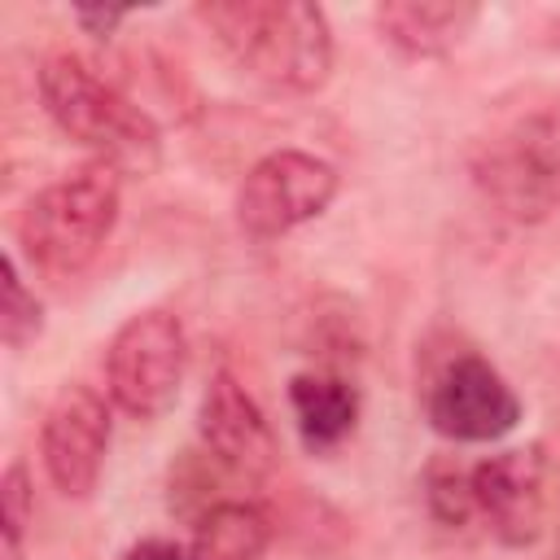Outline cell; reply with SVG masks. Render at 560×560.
<instances>
[{"instance_id":"cell-18","label":"cell","mask_w":560,"mask_h":560,"mask_svg":"<svg viewBox=\"0 0 560 560\" xmlns=\"http://www.w3.org/2000/svg\"><path fill=\"white\" fill-rule=\"evenodd\" d=\"M122 18H127V9H79V13H74V22H79L83 31H92V35H109Z\"/></svg>"},{"instance_id":"cell-11","label":"cell","mask_w":560,"mask_h":560,"mask_svg":"<svg viewBox=\"0 0 560 560\" xmlns=\"http://www.w3.org/2000/svg\"><path fill=\"white\" fill-rule=\"evenodd\" d=\"M477 22V4L464 0H389L376 9V31L407 57H442Z\"/></svg>"},{"instance_id":"cell-1","label":"cell","mask_w":560,"mask_h":560,"mask_svg":"<svg viewBox=\"0 0 560 560\" xmlns=\"http://www.w3.org/2000/svg\"><path fill=\"white\" fill-rule=\"evenodd\" d=\"M197 18L228 57L276 92H315L332 70V31L306 0H210Z\"/></svg>"},{"instance_id":"cell-19","label":"cell","mask_w":560,"mask_h":560,"mask_svg":"<svg viewBox=\"0 0 560 560\" xmlns=\"http://www.w3.org/2000/svg\"><path fill=\"white\" fill-rule=\"evenodd\" d=\"M556 560H560V551H556Z\"/></svg>"},{"instance_id":"cell-12","label":"cell","mask_w":560,"mask_h":560,"mask_svg":"<svg viewBox=\"0 0 560 560\" xmlns=\"http://www.w3.org/2000/svg\"><path fill=\"white\" fill-rule=\"evenodd\" d=\"M289 407L311 451H328L350 438L359 420V394L332 372H298L289 381Z\"/></svg>"},{"instance_id":"cell-17","label":"cell","mask_w":560,"mask_h":560,"mask_svg":"<svg viewBox=\"0 0 560 560\" xmlns=\"http://www.w3.org/2000/svg\"><path fill=\"white\" fill-rule=\"evenodd\" d=\"M122 560H188V547H179L171 538H140L136 547L122 551Z\"/></svg>"},{"instance_id":"cell-8","label":"cell","mask_w":560,"mask_h":560,"mask_svg":"<svg viewBox=\"0 0 560 560\" xmlns=\"http://www.w3.org/2000/svg\"><path fill=\"white\" fill-rule=\"evenodd\" d=\"M424 416L451 442H499L521 424V398L481 354H459L438 372Z\"/></svg>"},{"instance_id":"cell-13","label":"cell","mask_w":560,"mask_h":560,"mask_svg":"<svg viewBox=\"0 0 560 560\" xmlns=\"http://www.w3.org/2000/svg\"><path fill=\"white\" fill-rule=\"evenodd\" d=\"M267 542H271V521L262 516V508L228 499L201 512L188 542V560H262Z\"/></svg>"},{"instance_id":"cell-14","label":"cell","mask_w":560,"mask_h":560,"mask_svg":"<svg viewBox=\"0 0 560 560\" xmlns=\"http://www.w3.org/2000/svg\"><path fill=\"white\" fill-rule=\"evenodd\" d=\"M0 276H4V280H0V289H4V298H0V337H4L9 350H22L26 341L39 337V328H44V306H39V298L22 284V271H18L13 258H4Z\"/></svg>"},{"instance_id":"cell-4","label":"cell","mask_w":560,"mask_h":560,"mask_svg":"<svg viewBox=\"0 0 560 560\" xmlns=\"http://www.w3.org/2000/svg\"><path fill=\"white\" fill-rule=\"evenodd\" d=\"M472 184L481 197L516 219L542 223L560 210V114H525L472 149Z\"/></svg>"},{"instance_id":"cell-6","label":"cell","mask_w":560,"mask_h":560,"mask_svg":"<svg viewBox=\"0 0 560 560\" xmlns=\"http://www.w3.org/2000/svg\"><path fill=\"white\" fill-rule=\"evenodd\" d=\"M337 166L306 149H276L258 158L236 188V228L249 241H276L319 219L337 197Z\"/></svg>"},{"instance_id":"cell-15","label":"cell","mask_w":560,"mask_h":560,"mask_svg":"<svg viewBox=\"0 0 560 560\" xmlns=\"http://www.w3.org/2000/svg\"><path fill=\"white\" fill-rule=\"evenodd\" d=\"M26 525H31V477L26 464L13 459L0 477V560L26 556Z\"/></svg>"},{"instance_id":"cell-10","label":"cell","mask_w":560,"mask_h":560,"mask_svg":"<svg viewBox=\"0 0 560 560\" xmlns=\"http://www.w3.org/2000/svg\"><path fill=\"white\" fill-rule=\"evenodd\" d=\"M472 508L486 521V529L508 542L525 547L542 529V451H499L468 468Z\"/></svg>"},{"instance_id":"cell-5","label":"cell","mask_w":560,"mask_h":560,"mask_svg":"<svg viewBox=\"0 0 560 560\" xmlns=\"http://www.w3.org/2000/svg\"><path fill=\"white\" fill-rule=\"evenodd\" d=\"M184 368H188V337L171 311L131 315L109 337L105 350L109 398L136 420H153L175 402L184 385Z\"/></svg>"},{"instance_id":"cell-7","label":"cell","mask_w":560,"mask_h":560,"mask_svg":"<svg viewBox=\"0 0 560 560\" xmlns=\"http://www.w3.org/2000/svg\"><path fill=\"white\" fill-rule=\"evenodd\" d=\"M105 455H109V407L92 385L74 381L44 411V429H39L44 472L61 499H88L101 481Z\"/></svg>"},{"instance_id":"cell-3","label":"cell","mask_w":560,"mask_h":560,"mask_svg":"<svg viewBox=\"0 0 560 560\" xmlns=\"http://www.w3.org/2000/svg\"><path fill=\"white\" fill-rule=\"evenodd\" d=\"M118 201L122 188L109 162H88L74 175H61L39 188L18 219V241L31 267L44 276L83 271L109 241L118 223Z\"/></svg>"},{"instance_id":"cell-16","label":"cell","mask_w":560,"mask_h":560,"mask_svg":"<svg viewBox=\"0 0 560 560\" xmlns=\"http://www.w3.org/2000/svg\"><path fill=\"white\" fill-rule=\"evenodd\" d=\"M424 499H429V512L442 521V525H468L472 516H477V508H472V486H468V468H459V464H446V459H438V464H429V472H424Z\"/></svg>"},{"instance_id":"cell-9","label":"cell","mask_w":560,"mask_h":560,"mask_svg":"<svg viewBox=\"0 0 560 560\" xmlns=\"http://www.w3.org/2000/svg\"><path fill=\"white\" fill-rule=\"evenodd\" d=\"M197 433H201L206 451L241 477H267L280 459V446H276V433H271L262 407L232 372L210 376L201 407H197Z\"/></svg>"},{"instance_id":"cell-2","label":"cell","mask_w":560,"mask_h":560,"mask_svg":"<svg viewBox=\"0 0 560 560\" xmlns=\"http://www.w3.org/2000/svg\"><path fill=\"white\" fill-rule=\"evenodd\" d=\"M39 101L48 118L96 153V162H109L114 171H153L162 158V131L158 122L131 105L114 83H105L83 57L52 52L39 66Z\"/></svg>"}]
</instances>
